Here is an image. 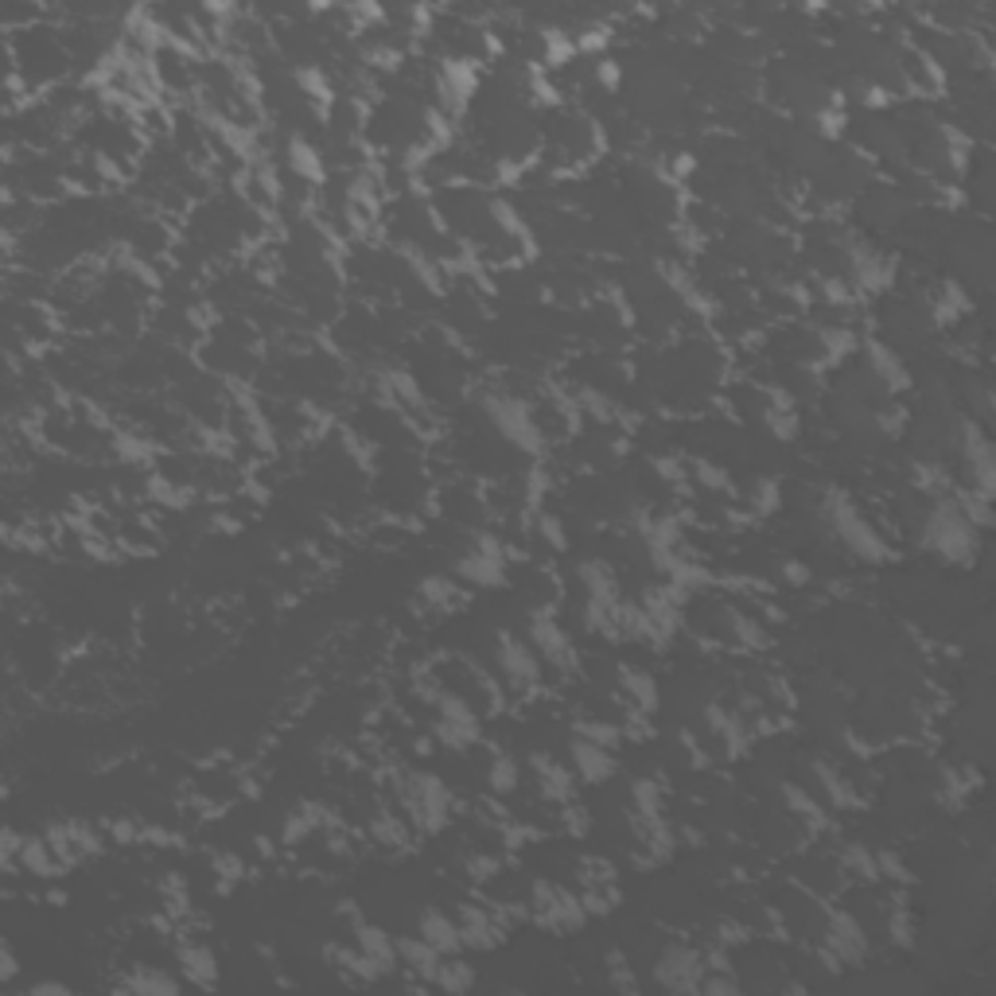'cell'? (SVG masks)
Segmentation results:
<instances>
[{"instance_id":"cell-1","label":"cell","mask_w":996,"mask_h":996,"mask_svg":"<svg viewBox=\"0 0 996 996\" xmlns=\"http://www.w3.org/2000/svg\"><path fill=\"white\" fill-rule=\"evenodd\" d=\"M393 794L398 806L405 809V821L413 826V833L432 837L452 821L455 814V794L448 791V783L432 771H405L393 779Z\"/></svg>"},{"instance_id":"cell-2","label":"cell","mask_w":996,"mask_h":996,"mask_svg":"<svg viewBox=\"0 0 996 996\" xmlns=\"http://www.w3.org/2000/svg\"><path fill=\"white\" fill-rule=\"evenodd\" d=\"M923 545L934 553V557L950 560V565H973V557H977V549H981V530L965 522L958 502L946 495V498H934L930 514H926Z\"/></svg>"},{"instance_id":"cell-3","label":"cell","mask_w":996,"mask_h":996,"mask_svg":"<svg viewBox=\"0 0 996 996\" xmlns=\"http://www.w3.org/2000/svg\"><path fill=\"white\" fill-rule=\"evenodd\" d=\"M821 514H826V525L837 534V542L845 545L853 557L868 560V565H884V560H891L888 537H884L880 530H876V525L861 514V507H856L845 490H829Z\"/></svg>"},{"instance_id":"cell-4","label":"cell","mask_w":996,"mask_h":996,"mask_svg":"<svg viewBox=\"0 0 996 996\" xmlns=\"http://www.w3.org/2000/svg\"><path fill=\"white\" fill-rule=\"evenodd\" d=\"M483 417H487V425L495 428L510 448H518V452L537 455L545 448L537 413L530 410V401L514 398V393H502V390L487 393V398H483Z\"/></svg>"},{"instance_id":"cell-5","label":"cell","mask_w":996,"mask_h":996,"mask_svg":"<svg viewBox=\"0 0 996 996\" xmlns=\"http://www.w3.org/2000/svg\"><path fill=\"white\" fill-rule=\"evenodd\" d=\"M436 721H432V739L448 751H467L483 739V716L467 693H452L440 685V693L432 697Z\"/></svg>"},{"instance_id":"cell-6","label":"cell","mask_w":996,"mask_h":996,"mask_svg":"<svg viewBox=\"0 0 996 996\" xmlns=\"http://www.w3.org/2000/svg\"><path fill=\"white\" fill-rule=\"evenodd\" d=\"M525 903H530V918L553 934H577L588 923V908L584 899H580V891L560 888L553 880L530 884V899Z\"/></svg>"},{"instance_id":"cell-7","label":"cell","mask_w":996,"mask_h":996,"mask_svg":"<svg viewBox=\"0 0 996 996\" xmlns=\"http://www.w3.org/2000/svg\"><path fill=\"white\" fill-rule=\"evenodd\" d=\"M495 666L498 677L507 681L510 693L530 697L545 685V662L537 659V650L530 647V639L514 631H498L495 635Z\"/></svg>"},{"instance_id":"cell-8","label":"cell","mask_w":996,"mask_h":996,"mask_svg":"<svg viewBox=\"0 0 996 996\" xmlns=\"http://www.w3.org/2000/svg\"><path fill=\"white\" fill-rule=\"evenodd\" d=\"M452 577L472 588H498L507 580V545L495 530H475L467 549L455 557Z\"/></svg>"},{"instance_id":"cell-9","label":"cell","mask_w":996,"mask_h":996,"mask_svg":"<svg viewBox=\"0 0 996 996\" xmlns=\"http://www.w3.org/2000/svg\"><path fill=\"white\" fill-rule=\"evenodd\" d=\"M525 639H530V647L537 650V659H542L549 669H560V674H572V669H577L572 635L565 631V622H560L553 612L530 615V635H525Z\"/></svg>"},{"instance_id":"cell-10","label":"cell","mask_w":996,"mask_h":996,"mask_svg":"<svg viewBox=\"0 0 996 996\" xmlns=\"http://www.w3.org/2000/svg\"><path fill=\"white\" fill-rule=\"evenodd\" d=\"M701 977H704V953L685 942H669L666 950L659 953V961H654V981H659L666 993H677V996L697 993V988H701Z\"/></svg>"},{"instance_id":"cell-11","label":"cell","mask_w":996,"mask_h":996,"mask_svg":"<svg viewBox=\"0 0 996 996\" xmlns=\"http://www.w3.org/2000/svg\"><path fill=\"white\" fill-rule=\"evenodd\" d=\"M821 946L833 953L841 965H864L868 961V930L861 926V918L853 911H829L826 915V930H821Z\"/></svg>"},{"instance_id":"cell-12","label":"cell","mask_w":996,"mask_h":996,"mask_svg":"<svg viewBox=\"0 0 996 996\" xmlns=\"http://www.w3.org/2000/svg\"><path fill=\"white\" fill-rule=\"evenodd\" d=\"M455 923H460V938H463V950H475V953H487L495 946L507 942V926L498 923V915L490 911V903H460L455 911Z\"/></svg>"},{"instance_id":"cell-13","label":"cell","mask_w":996,"mask_h":996,"mask_svg":"<svg viewBox=\"0 0 996 996\" xmlns=\"http://www.w3.org/2000/svg\"><path fill=\"white\" fill-rule=\"evenodd\" d=\"M530 774H534L537 794L545 802H553V806H569L577 798V774H572V767L560 763L549 751H534L530 756Z\"/></svg>"},{"instance_id":"cell-14","label":"cell","mask_w":996,"mask_h":996,"mask_svg":"<svg viewBox=\"0 0 996 996\" xmlns=\"http://www.w3.org/2000/svg\"><path fill=\"white\" fill-rule=\"evenodd\" d=\"M569 767H572V774H577V783L604 786V783H612L615 771H619V759H615L612 747H600V744H592V739L572 736L569 739Z\"/></svg>"},{"instance_id":"cell-15","label":"cell","mask_w":996,"mask_h":996,"mask_svg":"<svg viewBox=\"0 0 996 996\" xmlns=\"http://www.w3.org/2000/svg\"><path fill=\"white\" fill-rule=\"evenodd\" d=\"M861 355H864V374H868L872 386H876L880 393L908 390V382H911L908 366H903V358H899L888 343H880V339H864Z\"/></svg>"},{"instance_id":"cell-16","label":"cell","mask_w":996,"mask_h":996,"mask_svg":"<svg viewBox=\"0 0 996 996\" xmlns=\"http://www.w3.org/2000/svg\"><path fill=\"white\" fill-rule=\"evenodd\" d=\"M47 845H51L55 856L71 868V864L98 853L102 837H98V829H90L86 821H55V826L47 829Z\"/></svg>"},{"instance_id":"cell-17","label":"cell","mask_w":996,"mask_h":996,"mask_svg":"<svg viewBox=\"0 0 996 996\" xmlns=\"http://www.w3.org/2000/svg\"><path fill=\"white\" fill-rule=\"evenodd\" d=\"M635 837H639V861L642 864H666L677 849V833L669 829L666 814H654V818H642L631 814Z\"/></svg>"},{"instance_id":"cell-18","label":"cell","mask_w":996,"mask_h":996,"mask_svg":"<svg viewBox=\"0 0 996 996\" xmlns=\"http://www.w3.org/2000/svg\"><path fill=\"white\" fill-rule=\"evenodd\" d=\"M809 774H814V786H818L821 802H826L829 809H861L864 806L861 791L853 786L849 774H841V767L826 763V759H814V763H809Z\"/></svg>"},{"instance_id":"cell-19","label":"cell","mask_w":996,"mask_h":996,"mask_svg":"<svg viewBox=\"0 0 996 996\" xmlns=\"http://www.w3.org/2000/svg\"><path fill=\"white\" fill-rule=\"evenodd\" d=\"M176 961H179V973H183L187 985L195 988H214L218 985V958L206 942L199 938H183L176 946Z\"/></svg>"},{"instance_id":"cell-20","label":"cell","mask_w":996,"mask_h":996,"mask_svg":"<svg viewBox=\"0 0 996 996\" xmlns=\"http://www.w3.org/2000/svg\"><path fill=\"white\" fill-rule=\"evenodd\" d=\"M355 946L374 961V965H378V970L386 973V977L401 970L398 938H393L390 930H382V926H374V923H366V918H358V923H355Z\"/></svg>"},{"instance_id":"cell-21","label":"cell","mask_w":996,"mask_h":996,"mask_svg":"<svg viewBox=\"0 0 996 996\" xmlns=\"http://www.w3.org/2000/svg\"><path fill=\"white\" fill-rule=\"evenodd\" d=\"M417 934L425 938L432 950H440L444 958H452V953L463 950V938H460V923H455V915H448V911L440 908H425L417 918Z\"/></svg>"},{"instance_id":"cell-22","label":"cell","mask_w":996,"mask_h":996,"mask_svg":"<svg viewBox=\"0 0 996 996\" xmlns=\"http://www.w3.org/2000/svg\"><path fill=\"white\" fill-rule=\"evenodd\" d=\"M398 958H401V970L410 973L417 985H432L436 970H440V961H444V953L432 950L420 934H413V938H398Z\"/></svg>"},{"instance_id":"cell-23","label":"cell","mask_w":996,"mask_h":996,"mask_svg":"<svg viewBox=\"0 0 996 996\" xmlns=\"http://www.w3.org/2000/svg\"><path fill=\"white\" fill-rule=\"evenodd\" d=\"M619 689H622L627 709L647 712V716L650 712H659V681H654V674H647V669H639V666H622Z\"/></svg>"},{"instance_id":"cell-24","label":"cell","mask_w":996,"mask_h":996,"mask_svg":"<svg viewBox=\"0 0 996 996\" xmlns=\"http://www.w3.org/2000/svg\"><path fill=\"white\" fill-rule=\"evenodd\" d=\"M328 961L343 973V981H351V985H374V981L386 977L358 946H328Z\"/></svg>"},{"instance_id":"cell-25","label":"cell","mask_w":996,"mask_h":996,"mask_svg":"<svg viewBox=\"0 0 996 996\" xmlns=\"http://www.w3.org/2000/svg\"><path fill=\"white\" fill-rule=\"evenodd\" d=\"M285 168L293 171L300 183H323V156L308 137L293 133L285 144Z\"/></svg>"},{"instance_id":"cell-26","label":"cell","mask_w":996,"mask_h":996,"mask_svg":"<svg viewBox=\"0 0 996 996\" xmlns=\"http://www.w3.org/2000/svg\"><path fill=\"white\" fill-rule=\"evenodd\" d=\"M420 604L432 612H455L467 604V588L455 577H425L420 580Z\"/></svg>"},{"instance_id":"cell-27","label":"cell","mask_w":996,"mask_h":996,"mask_svg":"<svg viewBox=\"0 0 996 996\" xmlns=\"http://www.w3.org/2000/svg\"><path fill=\"white\" fill-rule=\"evenodd\" d=\"M121 993L129 996H176L179 981L164 970H152V965H137L121 977Z\"/></svg>"},{"instance_id":"cell-28","label":"cell","mask_w":996,"mask_h":996,"mask_svg":"<svg viewBox=\"0 0 996 996\" xmlns=\"http://www.w3.org/2000/svg\"><path fill=\"white\" fill-rule=\"evenodd\" d=\"M779 798H783V809L802 818L806 826L814 829H826V809H821L818 794H809V786L802 783H779Z\"/></svg>"},{"instance_id":"cell-29","label":"cell","mask_w":996,"mask_h":996,"mask_svg":"<svg viewBox=\"0 0 996 996\" xmlns=\"http://www.w3.org/2000/svg\"><path fill=\"white\" fill-rule=\"evenodd\" d=\"M410 833L413 826L405 821V814H398V809H378L370 818V841L382 849H405L410 845Z\"/></svg>"},{"instance_id":"cell-30","label":"cell","mask_w":996,"mask_h":996,"mask_svg":"<svg viewBox=\"0 0 996 996\" xmlns=\"http://www.w3.org/2000/svg\"><path fill=\"white\" fill-rule=\"evenodd\" d=\"M837 864H841V872L853 876V880H864V884L880 880V872H876V853H872L868 845H861V841H845V845L837 849Z\"/></svg>"},{"instance_id":"cell-31","label":"cell","mask_w":996,"mask_h":996,"mask_svg":"<svg viewBox=\"0 0 996 996\" xmlns=\"http://www.w3.org/2000/svg\"><path fill=\"white\" fill-rule=\"evenodd\" d=\"M973 786H977L973 771H965V767H946L942 779H938V791H934V798L942 802L946 809H961V806H965V798H970Z\"/></svg>"},{"instance_id":"cell-32","label":"cell","mask_w":996,"mask_h":996,"mask_svg":"<svg viewBox=\"0 0 996 996\" xmlns=\"http://www.w3.org/2000/svg\"><path fill=\"white\" fill-rule=\"evenodd\" d=\"M432 988H440V993H448V996L467 993V988H475V970L460 958V953H452V958L440 961V970H436Z\"/></svg>"},{"instance_id":"cell-33","label":"cell","mask_w":996,"mask_h":996,"mask_svg":"<svg viewBox=\"0 0 996 996\" xmlns=\"http://www.w3.org/2000/svg\"><path fill=\"white\" fill-rule=\"evenodd\" d=\"M487 786H490V794H498V798H507V794H514L518 786H522V767H518V759L510 756V751H498V756L490 759Z\"/></svg>"},{"instance_id":"cell-34","label":"cell","mask_w":996,"mask_h":996,"mask_svg":"<svg viewBox=\"0 0 996 996\" xmlns=\"http://www.w3.org/2000/svg\"><path fill=\"white\" fill-rule=\"evenodd\" d=\"M572 736H580V739H592V744H600V747H622L627 744V736H622V724H615V721H604V716H580L577 724H572Z\"/></svg>"},{"instance_id":"cell-35","label":"cell","mask_w":996,"mask_h":996,"mask_svg":"<svg viewBox=\"0 0 996 996\" xmlns=\"http://www.w3.org/2000/svg\"><path fill=\"white\" fill-rule=\"evenodd\" d=\"M631 809L642 818H654V814H666V791H662L654 779H635L631 783Z\"/></svg>"},{"instance_id":"cell-36","label":"cell","mask_w":996,"mask_h":996,"mask_svg":"<svg viewBox=\"0 0 996 996\" xmlns=\"http://www.w3.org/2000/svg\"><path fill=\"white\" fill-rule=\"evenodd\" d=\"M876 872H880V880H891V884H911L915 876H911L908 861L896 853V849H876Z\"/></svg>"},{"instance_id":"cell-37","label":"cell","mask_w":996,"mask_h":996,"mask_svg":"<svg viewBox=\"0 0 996 996\" xmlns=\"http://www.w3.org/2000/svg\"><path fill=\"white\" fill-rule=\"evenodd\" d=\"M701 996H736L739 993V977L732 970H704L701 977Z\"/></svg>"},{"instance_id":"cell-38","label":"cell","mask_w":996,"mask_h":996,"mask_svg":"<svg viewBox=\"0 0 996 996\" xmlns=\"http://www.w3.org/2000/svg\"><path fill=\"white\" fill-rule=\"evenodd\" d=\"M214 872H218V891H230L238 880H246V861L234 853H218L214 856Z\"/></svg>"},{"instance_id":"cell-39","label":"cell","mask_w":996,"mask_h":996,"mask_svg":"<svg viewBox=\"0 0 996 996\" xmlns=\"http://www.w3.org/2000/svg\"><path fill=\"white\" fill-rule=\"evenodd\" d=\"M534 534L542 537L549 549H565L569 545V534H565V522L557 514H537L534 518Z\"/></svg>"},{"instance_id":"cell-40","label":"cell","mask_w":996,"mask_h":996,"mask_svg":"<svg viewBox=\"0 0 996 996\" xmlns=\"http://www.w3.org/2000/svg\"><path fill=\"white\" fill-rule=\"evenodd\" d=\"M747 507L756 510V514H771V510L779 507V483H774V479H756V487H751V498H747Z\"/></svg>"},{"instance_id":"cell-41","label":"cell","mask_w":996,"mask_h":996,"mask_svg":"<svg viewBox=\"0 0 996 996\" xmlns=\"http://www.w3.org/2000/svg\"><path fill=\"white\" fill-rule=\"evenodd\" d=\"M607 973H612V985L622 988V993H639V981H635L631 965H627V958L622 953H612L607 958Z\"/></svg>"},{"instance_id":"cell-42","label":"cell","mask_w":996,"mask_h":996,"mask_svg":"<svg viewBox=\"0 0 996 996\" xmlns=\"http://www.w3.org/2000/svg\"><path fill=\"white\" fill-rule=\"evenodd\" d=\"M779 577H783L791 588H806L809 584V565L806 560H798V557H786V560H779Z\"/></svg>"},{"instance_id":"cell-43","label":"cell","mask_w":996,"mask_h":996,"mask_svg":"<svg viewBox=\"0 0 996 996\" xmlns=\"http://www.w3.org/2000/svg\"><path fill=\"white\" fill-rule=\"evenodd\" d=\"M891 942H896V946H915V923H911V915L903 908L891 915Z\"/></svg>"},{"instance_id":"cell-44","label":"cell","mask_w":996,"mask_h":996,"mask_svg":"<svg viewBox=\"0 0 996 996\" xmlns=\"http://www.w3.org/2000/svg\"><path fill=\"white\" fill-rule=\"evenodd\" d=\"M27 996H71V988L62 985V981H39V985L27 988Z\"/></svg>"},{"instance_id":"cell-45","label":"cell","mask_w":996,"mask_h":996,"mask_svg":"<svg viewBox=\"0 0 996 996\" xmlns=\"http://www.w3.org/2000/svg\"><path fill=\"white\" fill-rule=\"evenodd\" d=\"M0 965H4V970H0V981H12V977H16V958H12L9 946L0 950Z\"/></svg>"}]
</instances>
